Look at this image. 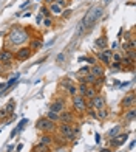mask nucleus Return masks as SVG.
Here are the masks:
<instances>
[{"label": "nucleus", "mask_w": 136, "mask_h": 152, "mask_svg": "<svg viewBox=\"0 0 136 152\" xmlns=\"http://www.w3.org/2000/svg\"><path fill=\"white\" fill-rule=\"evenodd\" d=\"M102 12H104V8H102V6H94V8H91L90 11H88V12H87V16L82 19V22H80V25L84 26V30H90V28H93V25L101 19Z\"/></svg>", "instance_id": "f257e3e1"}, {"label": "nucleus", "mask_w": 136, "mask_h": 152, "mask_svg": "<svg viewBox=\"0 0 136 152\" xmlns=\"http://www.w3.org/2000/svg\"><path fill=\"white\" fill-rule=\"evenodd\" d=\"M25 40H28V33H26L23 28H19V26H16V28H12L9 31V36H8V42L9 45H20L23 44Z\"/></svg>", "instance_id": "f03ea898"}, {"label": "nucleus", "mask_w": 136, "mask_h": 152, "mask_svg": "<svg viewBox=\"0 0 136 152\" xmlns=\"http://www.w3.org/2000/svg\"><path fill=\"white\" fill-rule=\"evenodd\" d=\"M56 123H53L51 120H48L46 116H40V118L36 121V129L42 134H53L56 130Z\"/></svg>", "instance_id": "7ed1b4c3"}, {"label": "nucleus", "mask_w": 136, "mask_h": 152, "mask_svg": "<svg viewBox=\"0 0 136 152\" xmlns=\"http://www.w3.org/2000/svg\"><path fill=\"white\" fill-rule=\"evenodd\" d=\"M56 130L62 135L67 141H70V143H76V134H74V130H73V126L71 124H67V123H60L59 126H56Z\"/></svg>", "instance_id": "20e7f679"}, {"label": "nucleus", "mask_w": 136, "mask_h": 152, "mask_svg": "<svg viewBox=\"0 0 136 152\" xmlns=\"http://www.w3.org/2000/svg\"><path fill=\"white\" fill-rule=\"evenodd\" d=\"M71 104H73V109L76 110L77 113L84 115L87 112V99L84 98V96H80V95L71 96Z\"/></svg>", "instance_id": "39448f33"}, {"label": "nucleus", "mask_w": 136, "mask_h": 152, "mask_svg": "<svg viewBox=\"0 0 136 152\" xmlns=\"http://www.w3.org/2000/svg\"><path fill=\"white\" fill-rule=\"evenodd\" d=\"M94 109V110H101V109H105L107 107V102L105 98L102 95H94L91 99H87V109Z\"/></svg>", "instance_id": "423d86ee"}, {"label": "nucleus", "mask_w": 136, "mask_h": 152, "mask_svg": "<svg viewBox=\"0 0 136 152\" xmlns=\"http://www.w3.org/2000/svg\"><path fill=\"white\" fill-rule=\"evenodd\" d=\"M62 110H65V98L64 96H56L54 101H51V104H50V112L60 113Z\"/></svg>", "instance_id": "0eeeda50"}, {"label": "nucleus", "mask_w": 136, "mask_h": 152, "mask_svg": "<svg viewBox=\"0 0 136 152\" xmlns=\"http://www.w3.org/2000/svg\"><path fill=\"white\" fill-rule=\"evenodd\" d=\"M111 54H113V50H110V48H104V50H101V51H96V59L101 61L104 65H110Z\"/></svg>", "instance_id": "6e6552de"}, {"label": "nucleus", "mask_w": 136, "mask_h": 152, "mask_svg": "<svg viewBox=\"0 0 136 152\" xmlns=\"http://www.w3.org/2000/svg\"><path fill=\"white\" fill-rule=\"evenodd\" d=\"M76 121L74 116V110H62L59 113V123H67V124H73Z\"/></svg>", "instance_id": "1a4fd4ad"}, {"label": "nucleus", "mask_w": 136, "mask_h": 152, "mask_svg": "<svg viewBox=\"0 0 136 152\" xmlns=\"http://www.w3.org/2000/svg\"><path fill=\"white\" fill-rule=\"evenodd\" d=\"M14 61V53L11 50H2L0 51V64H5V65H11V62Z\"/></svg>", "instance_id": "9d476101"}, {"label": "nucleus", "mask_w": 136, "mask_h": 152, "mask_svg": "<svg viewBox=\"0 0 136 152\" xmlns=\"http://www.w3.org/2000/svg\"><path fill=\"white\" fill-rule=\"evenodd\" d=\"M128 138V134H118L113 138H110V146L111 148H119L121 144H124Z\"/></svg>", "instance_id": "9b49d317"}, {"label": "nucleus", "mask_w": 136, "mask_h": 152, "mask_svg": "<svg viewBox=\"0 0 136 152\" xmlns=\"http://www.w3.org/2000/svg\"><path fill=\"white\" fill-rule=\"evenodd\" d=\"M33 54V51L30 50V47H22V48H19V50L16 51V59L17 61H26L30 56Z\"/></svg>", "instance_id": "f8f14e48"}, {"label": "nucleus", "mask_w": 136, "mask_h": 152, "mask_svg": "<svg viewBox=\"0 0 136 152\" xmlns=\"http://www.w3.org/2000/svg\"><path fill=\"white\" fill-rule=\"evenodd\" d=\"M135 101H136V99H135V92L132 90L127 96H124V98H122L121 106L124 107V109H132V107H135Z\"/></svg>", "instance_id": "ddd939ff"}, {"label": "nucleus", "mask_w": 136, "mask_h": 152, "mask_svg": "<svg viewBox=\"0 0 136 152\" xmlns=\"http://www.w3.org/2000/svg\"><path fill=\"white\" fill-rule=\"evenodd\" d=\"M90 73L94 76V78H101V76H105V68H104V65L102 64H94V65H91L90 67Z\"/></svg>", "instance_id": "4468645a"}, {"label": "nucleus", "mask_w": 136, "mask_h": 152, "mask_svg": "<svg viewBox=\"0 0 136 152\" xmlns=\"http://www.w3.org/2000/svg\"><path fill=\"white\" fill-rule=\"evenodd\" d=\"M39 143L51 148V144H54V135L53 134H42V137L39 138Z\"/></svg>", "instance_id": "2eb2a0df"}, {"label": "nucleus", "mask_w": 136, "mask_h": 152, "mask_svg": "<svg viewBox=\"0 0 136 152\" xmlns=\"http://www.w3.org/2000/svg\"><path fill=\"white\" fill-rule=\"evenodd\" d=\"M94 45H96L98 48H101V50H104V48H107L108 42H107V36L104 34V36H99L96 39V42H94Z\"/></svg>", "instance_id": "dca6fc26"}, {"label": "nucleus", "mask_w": 136, "mask_h": 152, "mask_svg": "<svg viewBox=\"0 0 136 152\" xmlns=\"http://www.w3.org/2000/svg\"><path fill=\"white\" fill-rule=\"evenodd\" d=\"M14 109H16V102H14V99H11L8 104L5 106V112L8 113L9 118H12V116H14Z\"/></svg>", "instance_id": "f3484780"}, {"label": "nucleus", "mask_w": 136, "mask_h": 152, "mask_svg": "<svg viewBox=\"0 0 136 152\" xmlns=\"http://www.w3.org/2000/svg\"><path fill=\"white\" fill-rule=\"evenodd\" d=\"M104 81H105V76H101V78H96V79H94V82L91 84V87H93L94 90H96V92L99 93V90L102 88V86H104Z\"/></svg>", "instance_id": "a211bd4d"}, {"label": "nucleus", "mask_w": 136, "mask_h": 152, "mask_svg": "<svg viewBox=\"0 0 136 152\" xmlns=\"http://www.w3.org/2000/svg\"><path fill=\"white\" fill-rule=\"evenodd\" d=\"M48 10H50V12H53L54 16H60V14H62V11H64L57 3H54V2L51 5H48Z\"/></svg>", "instance_id": "6ab92c4d"}, {"label": "nucleus", "mask_w": 136, "mask_h": 152, "mask_svg": "<svg viewBox=\"0 0 136 152\" xmlns=\"http://www.w3.org/2000/svg\"><path fill=\"white\" fill-rule=\"evenodd\" d=\"M40 47H42V40H40V39H33L31 44H30V50L34 53L36 50H39Z\"/></svg>", "instance_id": "aec40b11"}, {"label": "nucleus", "mask_w": 136, "mask_h": 152, "mask_svg": "<svg viewBox=\"0 0 136 152\" xmlns=\"http://www.w3.org/2000/svg\"><path fill=\"white\" fill-rule=\"evenodd\" d=\"M73 84H76V82H74L73 79H70V78H65L64 81H60V87H62V90H64V92H67V88H68V87H71Z\"/></svg>", "instance_id": "412c9836"}, {"label": "nucleus", "mask_w": 136, "mask_h": 152, "mask_svg": "<svg viewBox=\"0 0 136 152\" xmlns=\"http://www.w3.org/2000/svg\"><path fill=\"white\" fill-rule=\"evenodd\" d=\"M135 116H136V110H135V107H132L130 110H128V112H125L124 120H125V121H133Z\"/></svg>", "instance_id": "4be33fe9"}, {"label": "nucleus", "mask_w": 136, "mask_h": 152, "mask_svg": "<svg viewBox=\"0 0 136 152\" xmlns=\"http://www.w3.org/2000/svg\"><path fill=\"white\" fill-rule=\"evenodd\" d=\"M33 151H37V152H50V146H45L42 143H37L36 146L33 148Z\"/></svg>", "instance_id": "5701e85b"}, {"label": "nucleus", "mask_w": 136, "mask_h": 152, "mask_svg": "<svg viewBox=\"0 0 136 152\" xmlns=\"http://www.w3.org/2000/svg\"><path fill=\"white\" fill-rule=\"evenodd\" d=\"M94 95H98V92L94 90V88H93L91 86H88V88H87V93H85V96H84V98H85V99H91Z\"/></svg>", "instance_id": "b1692460"}, {"label": "nucleus", "mask_w": 136, "mask_h": 152, "mask_svg": "<svg viewBox=\"0 0 136 152\" xmlns=\"http://www.w3.org/2000/svg\"><path fill=\"white\" fill-rule=\"evenodd\" d=\"M87 88H88V86H87V84H82V82H79V84H77V95H80V96H85V93H87Z\"/></svg>", "instance_id": "393cba45"}, {"label": "nucleus", "mask_w": 136, "mask_h": 152, "mask_svg": "<svg viewBox=\"0 0 136 152\" xmlns=\"http://www.w3.org/2000/svg\"><path fill=\"white\" fill-rule=\"evenodd\" d=\"M108 67H110V70L111 72H121L122 70V65H121V62H110V65H108Z\"/></svg>", "instance_id": "a878e982"}, {"label": "nucleus", "mask_w": 136, "mask_h": 152, "mask_svg": "<svg viewBox=\"0 0 136 152\" xmlns=\"http://www.w3.org/2000/svg\"><path fill=\"white\" fill-rule=\"evenodd\" d=\"M96 113H98V120H105L107 116H108V110H107V107H105V109L96 110Z\"/></svg>", "instance_id": "bb28decb"}, {"label": "nucleus", "mask_w": 136, "mask_h": 152, "mask_svg": "<svg viewBox=\"0 0 136 152\" xmlns=\"http://www.w3.org/2000/svg\"><path fill=\"white\" fill-rule=\"evenodd\" d=\"M46 116V118H48V120H51L53 123H59V113H54V112H48V113H46L45 115Z\"/></svg>", "instance_id": "cd10ccee"}, {"label": "nucleus", "mask_w": 136, "mask_h": 152, "mask_svg": "<svg viewBox=\"0 0 136 152\" xmlns=\"http://www.w3.org/2000/svg\"><path fill=\"white\" fill-rule=\"evenodd\" d=\"M87 73H90V65H84V67H80L79 70H77V78H79V76H85Z\"/></svg>", "instance_id": "c85d7f7f"}, {"label": "nucleus", "mask_w": 136, "mask_h": 152, "mask_svg": "<svg viewBox=\"0 0 136 152\" xmlns=\"http://www.w3.org/2000/svg\"><path fill=\"white\" fill-rule=\"evenodd\" d=\"M122 58H124V54L119 53V51H113V54H111V61L113 62H121Z\"/></svg>", "instance_id": "c756f323"}, {"label": "nucleus", "mask_w": 136, "mask_h": 152, "mask_svg": "<svg viewBox=\"0 0 136 152\" xmlns=\"http://www.w3.org/2000/svg\"><path fill=\"white\" fill-rule=\"evenodd\" d=\"M67 93L70 95V96L77 95V84H73L71 87H68V88H67Z\"/></svg>", "instance_id": "7c9ffc66"}, {"label": "nucleus", "mask_w": 136, "mask_h": 152, "mask_svg": "<svg viewBox=\"0 0 136 152\" xmlns=\"http://www.w3.org/2000/svg\"><path fill=\"white\" fill-rule=\"evenodd\" d=\"M19 79V75H14V78H11L8 82H6V84H5V90H8V88L9 87H12V86H14V82Z\"/></svg>", "instance_id": "2f4dec72"}, {"label": "nucleus", "mask_w": 136, "mask_h": 152, "mask_svg": "<svg viewBox=\"0 0 136 152\" xmlns=\"http://www.w3.org/2000/svg\"><path fill=\"white\" fill-rule=\"evenodd\" d=\"M54 3H57L60 8H65V6H68V3H70V0H54Z\"/></svg>", "instance_id": "473e14b6"}, {"label": "nucleus", "mask_w": 136, "mask_h": 152, "mask_svg": "<svg viewBox=\"0 0 136 152\" xmlns=\"http://www.w3.org/2000/svg\"><path fill=\"white\" fill-rule=\"evenodd\" d=\"M85 62H88L87 65H90V67H91V65H94V64H98V59H96V58H93V56H88V58L85 59Z\"/></svg>", "instance_id": "72a5a7b5"}, {"label": "nucleus", "mask_w": 136, "mask_h": 152, "mask_svg": "<svg viewBox=\"0 0 136 152\" xmlns=\"http://www.w3.org/2000/svg\"><path fill=\"white\" fill-rule=\"evenodd\" d=\"M118 132H119V126H116L114 129H111L110 132H108V135H107V137H108V138H113L114 135H118Z\"/></svg>", "instance_id": "f704fd0d"}, {"label": "nucleus", "mask_w": 136, "mask_h": 152, "mask_svg": "<svg viewBox=\"0 0 136 152\" xmlns=\"http://www.w3.org/2000/svg\"><path fill=\"white\" fill-rule=\"evenodd\" d=\"M40 12H42V14L45 16V17H50L51 16V12H50V10H48V6H42V10H40Z\"/></svg>", "instance_id": "c9c22d12"}, {"label": "nucleus", "mask_w": 136, "mask_h": 152, "mask_svg": "<svg viewBox=\"0 0 136 152\" xmlns=\"http://www.w3.org/2000/svg\"><path fill=\"white\" fill-rule=\"evenodd\" d=\"M43 26H46V28H51V26H53V20H51L50 17H45V20H43Z\"/></svg>", "instance_id": "e433bc0d"}, {"label": "nucleus", "mask_w": 136, "mask_h": 152, "mask_svg": "<svg viewBox=\"0 0 136 152\" xmlns=\"http://www.w3.org/2000/svg\"><path fill=\"white\" fill-rule=\"evenodd\" d=\"M25 124H28V120H25V118H23L22 121L19 123V126H17V130H22V129L25 127Z\"/></svg>", "instance_id": "4c0bfd02"}, {"label": "nucleus", "mask_w": 136, "mask_h": 152, "mask_svg": "<svg viewBox=\"0 0 136 152\" xmlns=\"http://www.w3.org/2000/svg\"><path fill=\"white\" fill-rule=\"evenodd\" d=\"M6 118H8V113L5 112V109H2V110H0V121H2V120H6Z\"/></svg>", "instance_id": "58836bf2"}, {"label": "nucleus", "mask_w": 136, "mask_h": 152, "mask_svg": "<svg viewBox=\"0 0 136 152\" xmlns=\"http://www.w3.org/2000/svg\"><path fill=\"white\" fill-rule=\"evenodd\" d=\"M62 17H65V19H68L71 16V10H67V11H62V14H60Z\"/></svg>", "instance_id": "ea45409f"}, {"label": "nucleus", "mask_w": 136, "mask_h": 152, "mask_svg": "<svg viewBox=\"0 0 136 152\" xmlns=\"http://www.w3.org/2000/svg\"><path fill=\"white\" fill-rule=\"evenodd\" d=\"M62 61H65V54H64V53H60L59 56H57V59H56V62H57V64H60Z\"/></svg>", "instance_id": "a19ab883"}, {"label": "nucleus", "mask_w": 136, "mask_h": 152, "mask_svg": "<svg viewBox=\"0 0 136 152\" xmlns=\"http://www.w3.org/2000/svg\"><path fill=\"white\" fill-rule=\"evenodd\" d=\"M42 20H43V16H42V14H37V17H36V22H37V23H40Z\"/></svg>", "instance_id": "79ce46f5"}, {"label": "nucleus", "mask_w": 136, "mask_h": 152, "mask_svg": "<svg viewBox=\"0 0 136 152\" xmlns=\"http://www.w3.org/2000/svg\"><path fill=\"white\" fill-rule=\"evenodd\" d=\"M99 152H113V151H111L110 148H104V149H101Z\"/></svg>", "instance_id": "37998d69"}, {"label": "nucleus", "mask_w": 136, "mask_h": 152, "mask_svg": "<svg viewBox=\"0 0 136 152\" xmlns=\"http://www.w3.org/2000/svg\"><path fill=\"white\" fill-rule=\"evenodd\" d=\"M5 92V84L2 82V84H0V93H3Z\"/></svg>", "instance_id": "c03bdc74"}, {"label": "nucleus", "mask_w": 136, "mask_h": 152, "mask_svg": "<svg viewBox=\"0 0 136 152\" xmlns=\"http://www.w3.org/2000/svg\"><path fill=\"white\" fill-rule=\"evenodd\" d=\"M17 132H19V130H17V129H14V130H12V132H11V137H12V138H14Z\"/></svg>", "instance_id": "a18cd8bd"}, {"label": "nucleus", "mask_w": 136, "mask_h": 152, "mask_svg": "<svg viewBox=\"0 0 136 152\" xmlns=\"http://www.w3.org/2000/svg\"><path fill=\"white\" fill-rule=\"evenodd\" d=\"M94 137H96V143H101V135H99V134H96Z\"/></svg>", "instance_id": "49530a36"}, {"label": "nucleus", "mask_w": 136, "mask_h": 152, "mask_svg": "<svg viewBox=\"0 0 136 152\" xmlns=\"http://www.w3.org/2000/svg\"><path fill=\"white\" fill-rule=\"evenodd\" d=\"M22 148H23V146H22V144H19V146H17V148H16V149H17V151H16V152H20V151H22Z\"/></svg>", "instance_id": "de8ad7c7"}, {"label": "nucleus", "mask_w": 136, "mask_h": 152, "mask_svg": "<svg viewBox=\"0 0 136 152\" xmlns=\"http://www.w3.org/2000/svg\"><path fill=\"white\" fill-rule=\"evenodd\" d=\"M45 2H46V6H48V5H51L54 2V0H45Z\"/></svg>", "instance_id": "09e8293b"}, {"label": "nucleus", "mask_w": 136, "mask_h": 152, "mask_svg": "<svg viewBox=\"0 0 136 152\" xmlns=\"http://www.w3.org/2000/svg\"><path fill=\"white\" fill-rule=\"evenodd\" d=\"M110 2H111V0H104V5H108Z\"/></svg>", "instance_id": "8fccbe9b"}, {"label": "nucleus", "mask_w": 136, "mask_h": 152, "mask_svg": "<svg viewBox=\"0 0 136 152\" xmlns=\"http://www.w3.org/2000/svg\"><path fill=\"white\" fill-rule=\"evenodd\" d=\"M0 72H2V64H0Z\"/></svg>", "instance_id": "3c124183"}, {"label": "nucleus", "mask_w": 136, "mask_h": 152, "mask_svg": "<svg viewBox=\"0 0 136 152\" xmlns=\"http://www.w3.org/2000/svg\"><path fill=\"white\" fill-rule=\"evenodd\" d=\"M31 152H37V151H31Z\"/></svg>", "instance_id": "603ef678"}]
</instances>
